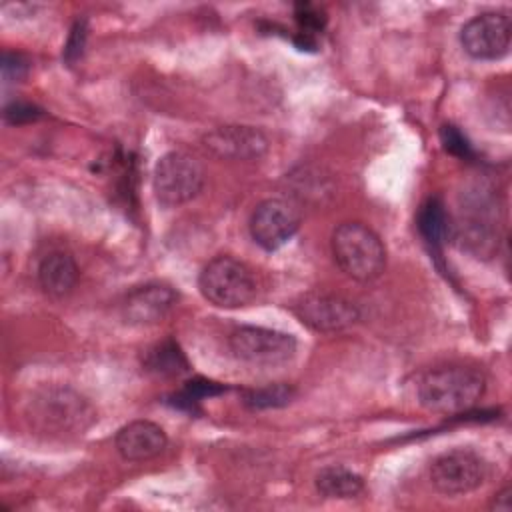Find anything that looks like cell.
Listing matches in <instances>:
<instances>
[{"label":"cell","mask_w":512,"mask_h":512,"mask_svg":"<svg viewBox=\"0 0 512 512\" xmlns=\"http://www.w3.org/2000/svg\"><path fill=\"white\" fill-rule=\"evenodd\" d=\"M206 150L222 160L252 162L266 154L268 138L254 126H218L202 138Z\"/></svg>","instance_id":"12"},{"label":"cell","mask_w":512,"mask_h":512,"mask_svg":"<svg viewBox=\"0 0 512 512\" xmlns=\"http://www.w3.org/2000/svg\"><path fill=\"white\" fill-rule=\"evenodd\" d=\"M294 18L298 22V36L314 40V34H318L326 24V14L314 4H296Z\"/></svg>","instance_id":"21"},{"label":"cell","mask_w":512,"mask_h":512,"mask_svg":"<svg viewBox=\"0 0 512 512\" xmlns=\"http://www.w3.org/2000/svg\"><path fill=\"white\" fill-rule=\"evenodd\" d=\"M154 196L162 206L174 208L194 200L204 188V168L188 152L172 150L158 158L152 174Z\"/></svg>","instance_id":"6"},{"label":"cell","mask_w":512,"mask_h":512,"mask_svg":"<svg viewBox=\"0 0 512 512\" xmlns=\"http://www.w3.org/2000/svg\"><path fill=\"white\" fill-rule=\"evenodd\" d=\"M296 396V390L288 384L276 382L262 388H252L244 392V404L252 410H268V408H282L290 404Z\"/></svg>","instance_id":"19"},{"label":"cell","mask_w":512,"mask_h":512,"mask_svg":"<svg viewBox=\"0 0 512 512\" xmlns=\"http://www.w3.org/2000/svg\"><path fill=\"white\" fill-rule=\"evenodd\" d=\"M4 116H6V120H8L10 124H24V122H34V120H38V118L42 116V110L36 108L34 104H30V102H20V100H16V102H12L10 106H6Z\"/></svg>","instance_id":"23"},{"label":"cell","mask_w":512,"mask_h":512,"mask_svg":"<svg viewBox=\"0 0 512 512\" xmlns=\"http://www.w3.org/2000/svg\"><path fill=\"white\" fill-rule=\"evenodd\" d=\"M294 314L304 326L322 334L342 332L360 320V310L352 300L330 292L304 294L294 304Z\"/></svg>","instance_id":"10"},{"label":"cell","mask_w":512,"mask_h":512,"mask_svg":"<svg viewBox=\"0 0 512 512\" xmlns=\"http://www.w3.org/2000/svg\"><path fill=\"white\" fill-rule=\"evenodd\" d=\"M432 486L446 496L474 492L488 478L486 460L472 450H448L436 456L428 470Z\"/></svg>","instance_id":"8"},{"label":"cell","mask_w":512,"mask_h":512,"mask_svg":"<svg viewBox=\"0 0 512 512\" xmlns=\"http://www.w3.org/2000/svg\"><path fill=\"white\" fill-rule=\"evenodd\" d=\"M510 486H506V488H502L496 496H494V500H492V504H490V508L492 510H502V512H508L510 508H512V498H510Z\"/></svg>","instance_id":"26"},{"label":"cell","mask_w":512,"mask_h":512,"mask_svg":"<svg viewBox=\"0 0 512 512\" xmlns=\"http://www.w3.org/2000/svg\"><path fill=\"white\" fill-rule=\"evenodd\" d=\"M416 226L424 242L430 246V250L440 252V248L446 244L450 236V216L446 212L444 202L438 196L428 198L420 206Z\"/></svg>","instance_id":"16"},{"label":"cell","mask_w":512,"mask_h":512,"mask_svg":"<svg viewBox=\"0 0 512 512\" xmlns=\"http://www.w3.org/2000/svg\"><path fill=\"white\" fill-rule=\"evenodd\" d=\"M26 72H28V62L24 60V56L14 52H4L2 76L6 82H18L26 76Z\"/></svg>","instance_id":"25"},{"label":"cell","mask_w":512,"mask_h":512,"mask_svg":"<svg viewBox=\"0 0 512 512\" xmlns=\"http://www.w3.org/2000/svg\"><path fill=\"white\" fill-rule=\"evenodd\" d=\"M450 236L474 258H492L500 246V210L496 192L486 184L470 186L460 200V214L450 222Z\"/></svg>","instance_id":"2"},{"label":"cell","mask_w":512,"mask_h":512,"mask_svg":"<svg viewBox=\"0 0 512 512\" xmlns=\"http://www.w3.org/2000/svg\"><path fill=\"white\" fill-rule=\"evenodd\" d=\"M512 22L506 12H482L460 30V44L474 60H500L508 54Z\"/></svg>","instance_id":"9"},{"label":"cell","mask_w":512,"mask_h":512,"mask_svg":"<svg viewBox=\"0 0 512 512\" xmlns=\"http://www.w3.org/2000/svg\"><path fill=\"white\" fill-rule=\"evenodd\" d=\"M302 216L294 202L284 198L262 200L250 216V236L252 240L272 252L284 246L300 228Z\"/></svg>","instance_id":"11"},{"label":"cell","mask_w":512,"mask_h":512,"mask_svg":"<svg viewBox=\"0 0 512 512\" xmlns=\"http://www.w3.org/2000/svg\"><path fill=\"white\" fill-rule=\"evenodd\" d=\"M36 276L44 294L62 298L74 290L80 270L72 254L64 250H52L40 260Z\"/></svg>","instance_id":"15"},{"label":"cell","mask_w":512,"mask_h":512,"mask_svg":"<svg viewBox=\"0 0 512 512\" xmlns=\"http://www.w3.org/2000/svg\"><path fill=\"white\" fill-rule=\"evenodd\" d=\"M228 346L232 354L250 366H280L294 358L298 342L292 334L264 328V326H240L230 338Z\"/></svg>","instance_id":"7"},{"label":"cell","mask_w":512,"mask_h":512,"mask_svg":"<svg viewBox=\"0 0 512 512\" xmlns=\"http://www.w3.org/2000/svg\"><path fill=\"white\" fill-rule=\"evenodd\" d=\"M144 366L146 370L160 376H176L188 370L186 356L182 354L178 344L172 340H164L152 346L144 356Z\"/></svg>","instance_id":"18"},{"label":"cell","mask_w":512,"mask_h":512,"mask_svg":"<svg viewBox=\"0 0 512 512\" xmlns=\"http://www.w3.org/2000/svg\"><path fill=\"white\" fill-rule=\"evenodd\" d=\"M440 136H442V144H444L446 152H450L458 158H472L474 156V150H472L468 138L456 126H452V124L442 126Z\"/></svg>","instance_id":"22"},{"label":"cell","mask_w":512,"mask_h":512,"mask_svg":"<svg viewBox=\"0 0 512 512\" xmlns=\"http://www.w3.org/2000/svg\"><path fill=\"white\" fill-rule=\"evenodd\" d=\"M220 392H224V386H220V384H216V382H210V380H204V378H196V380H190V382L174 396V406L194 410V406H196L200 400H204L206 396L220 394Z\"/></svg>","instance_id":"20"},{"label":"cell","mask_w":512,"mask_h":512,"mask_svg":"<svg viewBox=\"0 0 512 512\" xmlns=\"http://www.w3.org/2000/svg\"><path fill=\"white\" fill-rule=\"evenodd\" d=\"M84 42H86V22L84 20H76L72 30H70L68 42L64 46V58L68 62H74L76 58H80V54L84 50Z\"/></svg>","instance_id":"24"},{"label":"cell","mask_w":512,"mask_h":512,"mask_svg":"<svg viewBox=\"0 0 512 512\" xmlns=\"http://www.w3.org/2000/svg\"><path fill=\"white\" fill-rule=\"evenodd\" d=\"M486 390V378L480 370L464 364H448L428 370L418 384L420 404L434 414L468 412Z\"/></svg>","instance_id":"3"},{"label":"cell","mask_w":512,"mask_h":512,"mask_svg":"<svg viewBox=\"0 0 512 512\" xmlns=\"http://www.w3.org/2000/svg\"><path fill=\"white\" fill-rule=\"evenodd\" d=\"M338 268L356 282H370L384 272L386 246L382 238L362 222H342L330 240Z\"/></svg>","instance_id":"4"},{"label":"cell","mask_w":512,"mask_h":512,"mask_svg":"<svg viewBox=\"0 0 512 512\" xmlns=\"http://www.w3.org/2000/svg\"><path fill=\"white\" fill-rule=\"evenodd\" d=\"M316 490L324 498H334V500H348L358 496L364 490V480L360 474L352 472L346 466H324L316 478H314Z\"/></svg>","instance_id":"17"},{"label":"cell","mask_w":512,"mask_h":512,"mask_svg":"<svg viewBox=\"0 0 512 512\" xmlns=\"http://www.w3.org/2000/svg\"><path fill=\"white\" fill-rule=\"evenodd\" d=\"M168 436L156 422L134 420L116 432L114 446L128 462H146L164 452Z\"/></svg>","instance_id":"14"},{"label":"cell","mask_w":512,"mask_h":512,"mask_svg":"<svg viewBox=\"0 0 512 512\" xmlns=\"http://www.w3.org/2000/svg\"><path fill=\"white\" fill-rule=\"evenodd\" d=\"M178 294L162 282H148L130 290L122 302V314L130 324L148 326L160 322L176 304Z\"/></svg>","instance_id":"13"},{"label":"cell","mask_w":512,"mask_h":512,"mask_svg":"<svg viewBox=\"0 0 512 512\" xmlns=\"http://www.w3.org/2000/svg\"><path fill=\"white\" fill-rule=\"evenodd\" d=\"M28 424L46 436L68 438L84 434L96 422L90 400L70 386H42L26 402Z\"/></svg>","instance_id":"1"},{"label":"cell","mask_w":512,"mask_h":512,"mask_svg":"<svg viewBox=\"0 0 512 512\" xmlns=\"http://www.w3.org/2000/svg\"><path fill=\"white\" fill-rule=\"evenodd\" d=\"M198 288L202 296L226 310L248 306L258 294V282L254 270L228 254L212 258L198 276Z\"/></svg>","instance_id":"5"}]
</instances>
